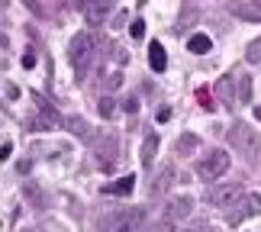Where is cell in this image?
Here are the masks:
<instances>
[{"label": "cell", "mask_w": 261, "mask_h": 232, "mask_svg": "<svg viewBox=\"0 0 261 232\" xmlns=\"http://www.w3.org/2000/svg\"><path fill=\"white\" fill-rule=\"evenodd\" d=\"M100 36L97 33H77L71 39V48H68V58H71V68H74V74L77 81H87V74L94 71V65H97V55H100Z\"/></svg>", "instance_id": "6da1fadb"}, {"label": "cell", "mask_w": 261, "mask_h": 232, "mask_svg": "<svg viewBox=\"0 0 261 232\" xmlns=\"http://www.w3.org/2000/svg\"><path fill=\"white\" fill-rule=\"evenodd\" d=\"M142 229H145V210L129 207V210H119V213L103 216L97 232H142Z\"/></svg>", "instance_id": "7a4b0ae2"}, {"label": "cell", "mask_w": 261, "mask_h": 232, "mask_svg": "<svg viewBox=\"0 0 261 232\" xmlns=\"http://www.w3.org/2000/svg\"><path fill=\"white\" fill-rule=\"evenodd\" d=\"M229 145H232L242 158L252 161L258 155V136H255V129L248 126V123H242V119H236L232 129H229Z\"/></svg>", "instance_id": "3957f363"}, {"label": "cell", "mask_w": 261, "mask_h": 232, "mask_svg": "<svg viewBox=\"0 0 261 232\" xmlns=\"http://www.w3.org/2000/svg\"><path fill=\"white\" fill-rule=\"evenodd\" d=\"M90 148H94V158L100 161V168L110 171L113 168V161L119 158V139L113 133H97L90 139Z\"/></svg>", "instance_id": "277c9868"}, {"label": "cell", "mask_w": 261, "mask_h": 232, "mask_svg": "<svg viewBox=\"0 0 261 232\" xmlns=\"http://www.w3.org/2000/svg\"><path fill=\"white\" fill-rule=\"evenodd\" d=\"M242 197H245L242 181H229V184H213V187H210V194H206V200H210L213 207H219V210L236 207Z\"/></svg>", "instance_id": "5b68a950"}, {"label": "cell", "mask_w": 261, "mask_h": 232, "mask_svg": "<svg viewBox=\"0 0 261 232\" xmlns=\"http://www.w3.org/2000/svg\"><path fill=\"white\" fill-rule=\"evenodd\" d=\"M226 171H229V155L223 152V148H213V152H206L197 161V174L203 181H219Z\"/></svg>", "instance_id": "8992f818"}, {"label": "cell", "mask_w": 261, "mask_h": 232, "mask_svg": "<svg viewBox=\"0 0 261 232\" xmlns=\"http://www.w3.org/2000/svg\"><path fill=\"white\" fill-rule=\"evenodd\" d=\"M74 7L84 13V19L90 26H100L113 10V0H74Z\"/></svg>", "instance_id": "52a82bcc"}, {"label": "cell", "mask_w": 261, "mask_h": 232, "mask_svg": "<svg viewBox=\"0 0 261 232\" xmlns=\"http://www.w3.org/2000/svg\"><path fill=\"white\" fill-rule=\"evenodd\" d=\"M33 104H36V119H33V129H52L58 123V113H55V107L48 104V100L42 94H33Z\"/></svg>", "instance_id": "ba28073f"}, {"label": "cell", "mask_w": 261, "mask_h": 232, "mask_svg": "<svg viewBox=\"0 0 261 232\" xmlns=\"http://www.w3.org/2000/svg\"><path fill=\"white\" fill-rule=\"evenodd\" d=\"M190 210H194V200L190 197H174V200H168V207H165V219H171V223L187 219Z\"/></svg>", "instance_id": "9c48e42d"}, {"label": "cell", "mask_w": 261, "mask_h": 232, "mask_svg": "<svg viewBox=\"0 0 261 232\" xmlns=\"http://www.w3.org/2000/svg\"><path fill=\"white\" fill-rule=\"evenodd\" d=\"M232 84H236L232 78H219L216 84H213L216 97H219V104H223L226 110H236V90H232Z\"/></svg>", "instance_id": "30bf717a"}, {"label": "cell", "mask_w": 261, "mask_h": 232, "mask_svg": "<svg viewBox=\"0 0 261 232\" xmlns=\"http://www.w3.org/2000/svg\"><path fill=\"white\" fill-rule=\"evenodd\" d=\"M133 190H136V177L133 174L119 177V181H113V184H103V194H110V197H129Z\"/></svg>", "instance_id": "8fae6325"}, {"label": "cell", "mask_w": 261, "mask_h": 232, "mask_svg": "<svg viewBox=\"0 0 261 232\" xmlns=\"http://www.w3.org/2000/svg\"><path fill=\"white\" fill-rule=\"evenodd\" d=\"M148 65H152V71H158V74L168 68V55H165L162 42H148Z\"/></svg>", "instance_id": "7c38bea8"}, {"label": "cell", "mask_w": 261, "mask_h": 232, "mask_svg": "<svg viewBox=\"0 0 261 232\" xmlns=\"http://www.w3.org/2000/svg\"><path fill=\"white\" fill-rule=\"evenodd\" d=\"M62 123H65L68 129H71V133H74L77 139H84V142H90V139H94V129H90L81 116H68V119H62Z\"/></svg>", "instance_id": "4fadbf2b"}, {"label": "cell", "mask_w": 261, "mask_h": 232, "mask_svg": "<svg viewBox=\"0 0 261 232\" xmlns=\"http://www.w3.org/2000/svg\"><path fill=\"white\" fill-rule=\"evenodd\" d=\"M174 174H177V171H174V165H165V168H162V174H158V177H155V184H152V194H155V197H162L165 190L171 187Z\"/></svg>", "instance_id": "5bb4252c"}, {"label": "cell", "mask_w": 261, "mask_h": 232, "mask_svg": "<svg viewBox=\"0 0 261 232\" xmlns=\"http://www.w3.org/2000/svg\"><path fill=\"white\" fill-rule=\"evenodd\" d=\"M155 155H158V133H148V136H145V142H142V165H145V168H152Z\"/></svg>", "instance_id": "9a60e30c"}, {"label": "cell", "mask_w": 261, "mask_h": 232, "mask_svg": "<svg viewBox=\"0 0 261 232\" xmlns=\"http://www.w3.org/2000/svg\"><path fill=\"white\" fill-rule=\"evenodd\" d=\"M187 48H190L194 55H206L210 48H213V42H210V36L197 33V36H190V39H187Z\"/></svg>", "instance_id": "2e32d148"}, {"label": "cell", "mask_w": 261, "mask_h": 232, "mask_svg": "<svg viewBox=\"0 0 261 232\" xmlns=\"http://www.w3.org/2000/svg\"><path fill=\"white\" fill-rule=\"evenodd\" d=\"M197 152V133H184L177 139V155H190Z\"/></svg>", "instance_id": "e0dca14e"}, {"label": "cell", "mask_w": 261, "mask_h": 232, "mask_svg": "<svg viewBox=\"0 0 261 232\" xmlns=\"http://www.w3.org/2000/svg\"><path fill=\"white\" fill-rule=\"evenodd\" d=\"M245 58H248V62H261V39H255V42H248L245 45Z\"/></svg>", "instance_id": "ac0fdd59"}, {"label": "cell", "mask_w": 261, "mask_h": 232, "mask_svg": "<svg viewBox=\"0 0 261 232\" xmlns=\"http://www.w3.org/2000/svg\"><path fill=\"white\" fill-rule=\"evenodd\" d=\"M100 116H107V119L116 116V100L113 97H103V100H100Z\"/></svg>", "instance_id": "d6986e66"}, {"label": "cell", "mask_w": 261, "mask_h": 232, "mask_svg": "<svg viewBox=\"0 0 261 232\" xmlns=\"http://www.w3.org/2000/svg\"><path fill=\"white\" fill-rule=\"evenodd\" d=\"M23 190H26V197H29V200H33V203H36V207H45V197H42V194H39V187H36V184H26Z\"/></svg>", "instance_id": "ffe728a7"}, {"label": "cell", "mask_w": 261, "mask_h": 232, "mask_svg": "<svg viewBox=\"0 0 261 232\" xmlns=\"http://www.w3.org/2000/svg\"><path fill=\"white\" fill-rule=\"evenodd\" d=\"M245 200H248V210L261 216V194H245Z\"/></svg>", "instance_id": "44dd1931"}, {"label": "cell", "mask_w": 261, "mask_h": 232, "mask_svg": "<svg viewBox=\"0 0 261 232\" xmlns=\"http://www.w3.org/2000/svg\"><path fill=\"white\" fill-rule=\"evenodd\" d=\"M129 33H133V39H145V19H136V23L129 26Z\"/></svg>", "instance_id": "7402d4cb"}, {"label": "cell", "mask_w": 261, "mask_h": 232, "mask_svg": "<svg viewBox=\"0 0 261 232\" xmlns=\"http://www.w3.org/2000/svg\"><path fill=\"white\" fill-rule=\"evenodd\" d=\"M113 62L116 65H126L129 62V52H126V48H119V45H113Z\"/></svg>", "instance_id": "603a6c76"}, {"label": "cell", "mask_w": 261, "mask_h": 232, "mask_svg": "<svg viewBox=\"0 0 261 232\" xmlns=\"http://www.w3.org/2000/svg\"><path fill=\"white\" fill-rule=\"evenodd\" d=\"M197 100L203 104V110H216L213 104H210V90H206V87H200V90H197Z\"/></svg>", "instance_id": "cb8c5ba5"}, {"label": "cell", "mask_w": 261, "mask_h": 232, "mask_svg": "<svg viewBox=\"0 0 261 232\" xmlns=\"http://www.w3.org/2000/svg\"><path fill=\"white\" fill-rule=\"evenodd\" d=\"M148 232H174V223H171V219H162V223H155Z\"/></svg>", "instance_id": "d4e9b609"}, {"label": "cell", "mask_w": 261, "mask_h": 232, "mask_svg": "<svg viewBox=\"0 0 261 232\" xmlns=\"http://www.w3.org/2000/svg\"><path fill=\"white\" fill-rule=\"evenodd\" d=\"M119 84H123V74H110V78L103 81V87H107V90H116Z\"/></svg>", "instance_id": "484cf974"}, {"label": "cell", "mask_w": 261, "mask_h": 232, "mask_svg": "<svg viewBox=\"0 0 261 232\" xmlns=\"http://www.w3.org/2000/svg\"><path fill=\"white\" fill-rule=\"evenodd\" d=\"M239 97H242L245 104L252 100V81H248V78H242V94H239Z\"/></svg>", "instance_id": "4316f807"}, {"label": "cell", "mask_w": 261, "mask_h": 232, "mask_svg": "<svg viewBox=\"0 0 261 232\" xmlns=\"http://www.w3.org/2000/svg\"><path fill=\"white\" fill-rule=\"evenodd\" d=\"M155 119H158V123H168V119H171V107H162L155 113Z\"/></svg>", "instance_id": "83f0119b"}, {"label": "cell", "mask_w": 261, "mask_h": 232, "mask_svg": "<svg viewBox=\"0 0 261 232\" xmlns=\"http://www.w3.org/2000/svg\"><path fill=\"white\" fill-rule=\"evenodd\" d=\"M23 68H36V52H33V48L23 55Z\"/></svg>", "instance_id": "f1b7e54d"}, {"label": "cell", "mask_w": 261, "mask_h": 232, "mask_svg": "<svg viewBox=\"0 0 261 232\" xmlns=\"http://www.w3.org/2000/svg\"><path fill=\"white\" fill-rule=\"evenodd\" d=\"M248 10L258 16V23H261V0H248Z\"/></svg>", "instance_id": "f546056e"}, {"label": "cell", "mask_w": 261, "mask_h": 232, "mask_svg": "<svg viewBox=\"0 0 261 232\" xmlns=\"http://www.w3.org/2000/svg\"><path fill=\"white\" fill-rule=\"evenodd\" d=\"M10 155H13V145L4 142V145H0V158H10Z\"/></svg>", "instance_id": "4dcf8cb0"}, {"label": "cell", "mask_w": 261, "mask_h": 232, "mask_svg": "<svg viewBox=\"0 0 261 232\" xmlns=\"http://www.w3.org/2000/svg\"><path fill=\"white\" fill-rule=\"evenodd\" d=\"M187 232H210V229H206V226H200V229H187Z\"/></svg>", "instance_id": "1f68e13d"}, {"label": "cell", "mask_w": 261, "mask_h": 232, "mask_svg": "<svg viewBox=\"0 0 261 232\" xmlns=\"http://www.w3.org/2000/svg\"><path fill=\"white\" fill-rule=\"evenodd\" d=\"M4 45H7V36H4V33H0V48H4Z\"/></svg>", "instance_id": "d6a6232c"}, {"label": "cell", "mask_w": 261, "mask_h": 232, "mask_svg": "<svg viewBox=\"0 0 261 232\" xmlns=\"http://www.w3.org/2000/svg\"><path fill=\"white\" fill-rule=\"evenodd\" d=\"M139 4H145V0H139Z\"/></svg>", "instance_id": "836d02e7"}]
</instances>
